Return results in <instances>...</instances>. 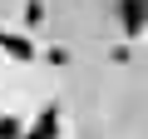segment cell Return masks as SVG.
Wrapping results in <instances>:
<instances>
[{
    "label": "cell",
    "instance_id": "cell-1",
    "mask_svg": "<svg viewBox=\"0 0 148 139\" xmlns=\"http://www.w3.org/2000/svg\"><path fill=\"white\" fill-rule=\"evenodd\" d=\"M119 20H123L128 35H138L148 25V0H119Z\"/></svg>",
    "mask_w": 148,
    "mask_h": 139
},
{
    "label": "cell",
    "instance_id": "cell-2",
    "mask_svg": "<svg viewBox=\"0 0 148 139\" xmlns=\"http://www.w3.org/2000/svg\"><path fill=\"white\" fill-rule=\"evenodd\" d=\"M54 134H59V109L49 104V109H45V114L35 119V129H30L25 139H54Z\"/></svg>",
    "mask_w": 148,
    "mask_h": 139
},
{
    "label": "cell",
    "instance_id": "cell-3",
    "mask_svg": "<svg viewBox=\"0 0 148 139\" xmlns=\"http://www.w3.org/2000/svg\"><path fill=\"white\" fill-rule=\"evenodd\" d=\"M0 50H5V55H15V60H35V45H30L25 35H10V30L0 35Z\"/></svg>",
    "mask_w": 148,
    "mask_h": 139
},
{
    "label": "cell",
    "instance_id": "cell-4",
    "mask_svg": "<svg viewBox=\"0 0 148 139\" xmlns=\"http://www.w3.org/2000/svg\"><path fill=\"white\" fill-rule=\"evenodd\" d=\"M45 20V5H40V0H30V5H25V25H40Z\"/></svg>",
    "mask_w": 148,
    "mask_h": 139
},
{
    "label": "cell",
    "instance_id": "cell-5",
    "mask_svg": "<svg viewBox=\"0 0 148 139\" xmlns=\"http://www.w3.org/2000/svg\"><path fill=\"white\" fill-rule=\"evenodd\" d=\"M0 139H20V124L15 119H0Z\"/></svg>",
    "mask_w": 148,
    "mask_h": 139
}]
</instances>
